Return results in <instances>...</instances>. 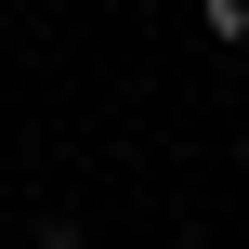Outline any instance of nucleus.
<instances>
[{
	"label": "nucleus",
	"instance_id": "nucleus-2",
	"mask_svg": "<svg viewBox=\"0 0 249 249\" xmlns=\"http://www.w3.org/2000/svg\"><path fill=\"white\" fill-rule=\"evenodd\" d=\"M26 249H79V236H66V223H39V236H26Z\"/></svg>",
	"mask_w": 249,
	"mask_h": 249
},
{
	"label": "nucleus",
	"instance_id": "nucleus-1",
	"mask_svg": "<svg viewBox=\"0 0 249 249\" xmlns=\"http://www.w3.org/2000/svg\"><path fill=\"white\" fill-rule=\"evenodd\" d=\"M210 39H249V0H210Z\"/></svg>",
	"mask_w": 249,
	"mask_h": 249
}]
</instances>
